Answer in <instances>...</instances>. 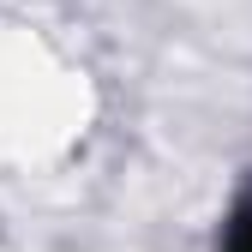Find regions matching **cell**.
Listing matches in <instances>:
<instances>
[{
    "label": "cell",
    "mask_w": 252,
    "mask_h": 252,
    "mask_svg": "<svg viewBox=\"0 0 252 252\" xmlns=\"http://www.w3.org/2000/svg\"><path fill=\"white\" fill-rule=\"evenodd\" d=\"M222 252H252V186L234 198L228 222H222Z\"/></svg>",
    "instance_id": "cell-1"
}]
</instances>
